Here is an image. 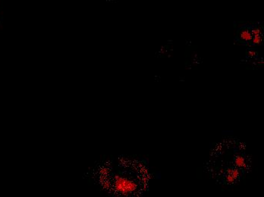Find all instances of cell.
I'll list each match as a JSON object with an SVG mask.
<instances>
[{
	"instance_id": "cell-1",
	"label": "cell",
	"mask_w": 264,
	"mask_h": 197,
	"mask_svg": "<svg viewBox=\"0 0 264 197\" xmlns=\"http://www.w3.org/2000/svg\"><path fill=\"white\" fill-rule=\"evenodd\" d=\"M238 38L242 43H249L252 39L251 27L247 26L242 27L238 32Z\"/></svg>"
},
{
	"instance_id": "cell-2",
	"label": "cell",
	"mask_w": 264,
	"mask_h": 197,
	"mask_svg": "<svg viewBox=\"0 0 264 197\" xmlns=\"http://www.w3.org/2000/svg\"><path fill=\"white\" fill-rule=\"evenodd\" d=\"M263 27L261 26H254L251 27V32L252 37H257V36H263Z\"/></svg>"
},
{
	"instance_id": "cell-3",
	"label": "cell",
	"mask_w": 264,
	"mask_h": 197,
	"mask_svg": "<svg viewBox=\"0 0 264 197\" xmlns=\"http://www.w3.org/2000/svg\"><path fill=\"white\" fill-rule=\"evenodd\" d=\"M251 41L254 45H260L263 42V36H257V37H253Z\"/></svg>"
},
{
	"instance_id": "cell-4",
	"label": "cell",
	"mask_w": 264,
	"mask_h": 197,
	"mask_svg": "<svg viewBox=\"0 0 264 197\" xmlns=\"http://www.w3.org/2000/svg\"><path fill=\"white\" fill-rule=\"evenodd\" d=\"M236 163H237V165L238 166L241 167V168H242V167L245 166V159L242 158V157H238L237 159H236Z\"/></svg>"
},
{
	"instance_id": "cell-5",
	"label": "cell",
	"mask_w": 264,
	"mask_h": 197,
	"mask_svg": "<svg viewBox=\"0 0 264 197\" xmlns=\"http://www.w3.org/2000/svg\"><path fill=\"white\" fill-rule=\"evenodd\" d=\"M247 56L251 57V58H252V57L257 56V52H256L255 50L250 49V50H247Z\"/></svg>"
},
{
	"instance_id": "cell-6",
	"label": "cell",
	"mask_w": 264,
	"mask_h": 197,
	"mask_svg": "<svg viewBox=\"0 0 264 197\" xmlns=\"http://www.w3.org/2000/svg\"><path fill=\"white\" fill-rule=\"evenodd\" d=\"M235 178L232 175H231V174H230V175H228L227 177L228 182H231V183H232V182L235 181Z\"/></svg>"
},
{
	"instance_id": "cell-7",
	"label": "cell",
	"mask_w": 264,
	"mask_h": 197,
	"mask_svg": "<svg viewBox=\"0 0 264 197\" xmlns=\"http://www.w3.org/2000/svg\"><path fill=\"white\" fill-rule=\"evenodd\" d=\"M231 175L233 176V177H234V178L236 179V178L238 176V171H237V170H234V171H232Z\"/></svg>"
}]
</instances>
